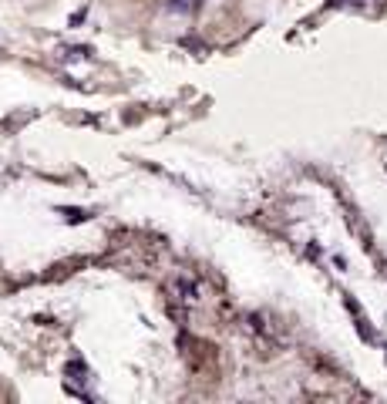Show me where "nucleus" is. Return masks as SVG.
<instances>
[]
</instances>
